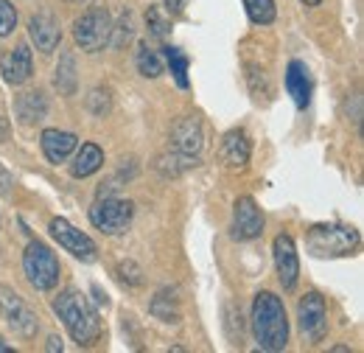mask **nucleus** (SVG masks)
<instances>
[{"instance_id":"obj_22","label":"nucleus","mask_w":364,"mask_h":353,"mask_svg":"<svg viewBox=\"0 0 364 353\" xmlns=\"http://www.w3.org/2000/svg\"><path fill=\"white\" fill-rule=\"evenodd\" d=\"M137 70H140V76H146V79H157V76H163V59H160V53L157 51H151L146 43L137 45Z\"/></svg>"},{"instance_id":"obj_13","label":"nucleus","mask_w":364,"mask_h":353,"mask_svg":"<svg viewBox=\"0 0 364 353\" xmlns=\"http://www.w3.org/2000/svg\"><path fill=\"white\" fill-rule=\"evenodd\" d=\"M171 146L182 152V154H191V157H199L202 149H205V135H202V124L196 118H180L174 127H171Z\"/></svg>"},{"instance_id":"obj_6","label":"nucleus","mask_w":364,"mask_h":353,"mask_svg":"<svg viewBox=\"0 0 364 353\" xmlns=\"http://www.w3.org/2000/svg\"><path fill=\"white\" fill-rule=\"evenodd\" d=\"M109 31H112V17L104 6H92L73 23V37L87 53H95L104 45H109Z\"/></svg>"},{"instance_id":"obj_24","label":"nucleus","mask_w":364,"mask_h":353,"mask_svg":"<svg viewBox=\"0 0 364 353\" xmlns=\"http://www.w3.org/2000/svg\"><path fill=\"white\" fill-rule=\"evenodd\" d=\"M163 56H166V62H168V68H171L177 85L185 90L188 88V56L182 53L180 48H174V45H166V48H163Z\"/></svg>"},{"instance_id":"obj_25","label":"nucleus","mask_w":364,"mask_h":353,"mask_svg":"<svg viewBox=\"0 0 364 353\" xmlns=\"http://www.w3.org/2000/svg\"><path fill=\"white\" fill-rule=\"evenodd\" d=\"M151 314L163 322H180V309H177V300L168 297V292H160L154 300H151Z\"/></svg>"},{"instance_id":"obj_10","label":"nucleus","mask_w":364,"mask_h":353,"mask_svg":"<svg viewBox=\"0 0 364 353\" xmlns=\"http://www.w3.org/2000/svg\"><path fill=\"white\" fill-rule=\"evenodd\" d=\"M264 233V214L255 205L252 196H238L232 208V238L235 241H252Z\"/></svg>"},{"instance_id":"obj_35","label":"nucleus","mask_w":364,"mask_h":353,"mask_svg":"<svg viewBox=\"0 0 364 353\" xmlns=\"http://www.w3.org/2000/svg\"><path fill=\"white\" fill-rule=\"evenodd\" d=\"M6 137H9V124H6L3 118H0V143H3Z\"/></svg>"},{"instance_id":"obj_18","label":"nucleus","mask_w":364,"mask_h":353,"mask_svg":"<svg viewBox=\"0 0 364 353\" xmlns=\"http://www.w3.org/2000/svg\"><path fill=\"white\" fill-rule=\"evenodd\" d=\"M48 115V101L40 90H31V93H23L17 98V118L23 124H37Z\"/></svg>"},{"instance_id":"obj_28","label":"nucleus","mask_w":364,"mask_h":353,"mask_svg":"<svg viewBox=\"0 0 364 353\" xmlns=\"http://www.w3.org/2000/svg\"><path fill=\"white\" fill-rule=\"evenodd\" d=\"M17 28V11L9 0H0V37H9Z\"/></svg>"},{"instance_id":"obj_31","label":"nucleus","mask_w":364,"mask_h":353,"mask_svg":"<svg viewBox=\"0 0 364 353\" xmlns=\"http://www.w3.org/2000/svg\"><path fill=\"white\" fill-rule=\"evenodd\" d=\"M11 188H14V179H11V174L0 166V196H9V194H11Z\"/></svg>"},{"instance_id":"obj_33","label":"nucleus","mask_w":364,"mask_h":353,"mask_svg":"<svg viewBox=\"0 0 364 353\" xmlns=\"http://www.w3.org/2000/svg\"><path fill=\"white\" fill-rule=\"evenodd\" d=\"M46 351H50V353L62 351V339H59V337H48V345H46Z\"/></svg>"},{"instance_id":"obj_27","label":"nucleus","mask_w":364,"mask_h":353,"mask_svg":"<svg viewBox=\"0 0 364 353\" xmlns=\"http://www.w3.org/2000/svg\"><path fill=\"white\" fill-rule=\"evenodd\" d=\"M132 37H135V23H132V14L124 11L121 20H118V26H112V31H109V45L112 48H124Z\"/></svg>"},{"instance_id":"obj_38","label":"nucleus","mask_w":364,"mask_h":353,"mask_svg":"<svg viewBox=\"0 0 364 353\" xmlns=\"http://www.w3.org/2000/svg\"><path fill=\"white\" fill-rule=\"evenodd\" d=\"M68 3H85V0H68Z\"/></svg>"},{"instance_id":"obj_3","label":"nucleus","mask_w":364,"mask_h":353,"mask_svg":"<svg viewBox=\"0 0 364 353\" xmlns=\"http://www.w3.org/2000/svg\"><path fill=\"white\" fill-rule=\"evenodd\" d=\"M306 247L317 258H342L353 255L359 247V230L348 224H317L306 236Z\"/></svg>"},{"instance_id":"obj_29","label":"nucleus","mask_w":364,"mask_h":353,"mask_svg":"<svg viewBox=\"0 0 364 353\" xmlns=\"http://www.w3.org/2000/svg\"><path fill=\"white\" fill-rule=\"evenodd\" d=\"M115 272H118V278H121L127 286H140V283H143V272H140V266H137L135 261H121Z\"/></svg>"},{"instance_id":"obj_14","label":"nucleus","mask_w":364,"mask_h":353,"mask_svg":"<svg viewBox=\"0 0 364 353\" xmlns=\"http://www.w3.org/2000/svg\"><path fill=\"white\" fill-rule=\"evenodd\" d=\"M28 34H31V43L37 45V51H43V53L56 51V45L62 40L59 23H56V17L48 14V11H40V14H34V17L28 20Z\"/></svg>"},{"instance_id":"obj_26","label":"nucleus","mask_w":364,"mask_h":353,"mask_svg":"<svg viewBox=\"0 0 364 353\" xmlns=\"http://www.w3.org/2000/svg\"><path fill=\"white\" fill-rule=\"evenodd\" d=\"M146 26H149V34L157 37V40H166L168 31H171V20L163 14L160 6H149V11H146Z\"/></svg>"},{"instance_id":"obj_2","label":"nucleus","mask_w":364,"mask_h":353,"mask_svg":"<svg viewBox=\"0 0 364 353\" xmlns=\"http://www.w3.org/2000/svg\"><path fill=\"white\" fill-rule=\"evenodd\" d=\"M53 311L59 314V320L70 331L73 342H79L82 348H90V345L98 342V337H101L98 311H95V306H92L79 289L59 292V297L53 300Z\"/></svg>"},{"instance_id":"obj_36","label":"nucleus","mask_w":364,"mask_h":353,"mask_svg":"<svg viewBox=\"0 0 364 353\" xmlns=\"http://www.w3.org/2000/svg\"><path fill=\"white\" fill-rule=\"evenodd\" d=\"M9 351H11V348H9V345H6L3 339H0V353H9Z\"/></svg>"},{"instance_id":"obj_34","label":"nucleus","mask_w":364,"mask_h":353,"mask_svg":"<svg viewBox=\"0 0 364 353\" xmlns=\"http://www.w3.org/2000/svg\"><path fill=\"white\" fill-rule=\"evenodd\" d=\"M92 292H95V300H98L101 306H107V303H109V300H107V295H101V289H98V286H92Z\"/></svg>"},{"instance_id":"obj_12","label":"nucleus","mask_w":364,"mask_h":353,"mask_svg":"<svg viewBox=\"0 0 364 353\" xmlns=\"http://www.w3.org/2000/svg\"><path fill=\"white\" fill-rule=\"evenodd\" d=\"M0 73H3V79L9 82V85H26L28 79H31V73H34V59H31V51H28V45H17V48H11L9 53H3V59H0Z\"/></svg>"},{"instance_id":"obj_21","label":"nucleus","mask_w":364,"mask_h":353,"mask_svg":"<svg viewBox=\"0 0 364 353\" xmlns=\"http://www.w3.org/2000/svg\"><path fill=\"white\" fill-rule=\"evenodd\" d=\"M53 85L59 88L62 95H76V85H79V76H76V56L70 51H65L59 56V65H56V76H53Z\"/></svg>"},{"instance_id":"obj_5","label":"nucleus","mask_w":364,"mask_h":353,"mask_svg":"<svg viewBox=\"0 0 364 353\" xmlns=\"http://www.w3.org/2000/svg\"><path fill=\"white\" fill-rule=\"evenodd\" d=\"M135 216V205L129 199H115V196H98L90 208V221L107 236H121L129 230Z\"/></svg>"},{"instance_id":"obj_17","label":"nucleus","mask_w":364,"mask_h":353,"mask_svg":"<svg viewBox=\"0 0 364 353\" xmlns=\"http://www.w3.org/2000/svg\"><path fill=\"white\" fill-rule=\"evenodd\" d=\"M222 160L232 172L247 169V163H250V140H247V135L241 132V130H232V132L225 135V140H222Z\"/></svg>"},{"instance_id":"obj_1","label":"nucleus","mask_w":364,"mask_h":353,"mask_svg":"<svg viewBox=\"0 0 364 353\" xmlns=\"http://www.w3.org/2000/svg\"><path fill=\"white\" fill-rule=\"evenodd\" d=\"M252 337L261 351H283L289 345V317L283 300L272 292H258L252 300Z\"/></svg>"},{"instance_id":"obj_32","label":"nucleus","mask_w":364,"mask_h":353,"mask_svg":"<svg viewBox=\"0 0 364 353\" xmlns=\"http://www.w3.org/2000/svg\"><path fill=\"white\" fill-rule=\"evenodd\" d=\"M182 9H185V0H166V11L168 14L177 17V14H182Z\"/></svg>"},{"instance_id":"obj_16","label":"nucleus","mask_w":364,"mask_h":353,"mask_svg":"<svg viewBox=\"0 0 364 353\" xmlns=\"http://www.w3.org/2000/svg\"><path fill=\"white\" fill-rule=\"evenodd\" d=\"M286 90H289L291 101L300 110L309 107V101H311V79H309V70H306V65L300 59H291L289 68H286Z\"/></svg>"},{"instance_id":"obj_4","label":"nucleus","mask_w":364,"mask_h":353,"mask_svg":"<svg viewBox=\"0 0 364 353\" xmlns=\"http://www.w3.org/2000/svg\"><path fill=\"white\" fill-rule=\"evenodd\" d=\"M23 272L37 292H50L59 283V261L43 241H31L23 253Z\"/></svg>"},{"instance_id":"obj_19","label":"nucleus","mask_w":364,"mask_h":353,"mask_svg":"<svg viewBox=\"0 0 364 353\" xmlns=\"http://www.w3.org/2000/svg\"><path fill=\"white\" fill-rule=\"evenodd\" d=\"M101 166H104V152H101V146H95V143H82V149H79V154H76V160H73V166H70V174L76 176V179H82V176L95 174Z\"/></svg>"},{"instance_id":"obj_20","label":"nucleus","mask_w":364,"mask_h":353,"mask_svg":"<svg viewBox=\"0 0 364 353\" xmlns=\"http://www.w3.org/2000/svg\"><path fill=\"white\" fill-rule=\"evenodd\" d=\"M193 166H199V157L182 154V152H177V149H171V152H166V154H160V157L154 160V169L166 176V179H168V176L185 174V172L193 169Z\"/></svg>"},{"instance_id":"obj_37","label":"nucleus","mask_w":364,"mask_h":353,"mask_svg":"<svg viewBox=\"0 0 364 353\" xmlns=\"http://www.w3.org/2000/svg\"><path fill=\"white\" fill-rule=\"evenodd\" d=\"M303 3H306V6H319L322 0H303Z\"/></svg>"},{"instance_id":"obj_9","label":"nucleus","mask_w":364,"mask_h":353,"mask_svg":"<svg viewBox=\"0 0 364 353\" xmlns=\"http://www.w3.org/2000/svg\"><path fill=\"white\" fill-rule=\"evenodd\" d=\"M50 236L59 241L62 250H68L73 258H82V261H95V241H92L87 233L76 230L68 219H53L50 221Z\"/></svg>"},{"instance_id":"obj_30","label":"nucleus","mask_w":364,"mask_h":353,"mask_svg":"<svg viewBox=\"0 0 364 353\" xmlns=\"http://www.w3.org/2000/svg\"><path fill=\"white\" fill-rule=\"evenodd\" d=\"M87 107H90L92 115H107L109 112V90H92L90 98H87Z\"/></svg>"},{"instance_id":"obj_11","label":"nucleus","mask_w":364,"mask_h":353,"mask_svg":"<svg viewBox=\"0 0 364 353\" xmlns=\"http://www.w3.org/2000/svg\"><path fill=\"white\" fill-rule=\"evenodd\" d=\"M274 269H277V278H280V286L283 289H294L297 286V278H300V258H297V247H294V238L280 233L274 238Z\"/></svg>"},{"instance_id":"obj_15","label":"nucleus","mask_w":364,"mask_h":353,"mask_svg":"<svg viewBox=\"0 0 364 353\" xmlns=\"http://www.w3.org/2000/svg\"><path fill=\"white\" fill-rule=\"evenodd\" d=\"M40 143H43V154L48 157V163L59 166V163H65L76 152L79 137L73 132H62V130H46L43 137H40Z\"/></svg>"},{"instance_id":"obj_8","label":"nucleus","mask_w":364,"mask_h":353,"mask_svg":"<svg viewBox=\"0 0 364 353\" xmlns=\"http://www.w3.org/2000/svg\"><path fill=\"white\" fill-rule=\"evenodd\" d=\"M297 320H300V331L311 339L322 342L325 331H328V309H325V297L319 292H309L300 306H297Z\"/></svg>"},{"instance_id":"obj_23","label":"nucleus","mask_w":364,"mask_h":353,"mask_svg":"<svg viewBox=\"0 0 364 353\" xmlns=\"http://www.w3.org/2000/svg\"><path fill=\"white\" fill-rule=\"evenodd\" d=\"M244 9L255 26H269L274 23V14H277L274 0H244Z\"/></svg>"},{"instance_id":"obj_7","label":"nucleus","mask_w":364,"mask_h":353,"mask_svg":"<svg viewBox=\"0 0 364 353\" xmlns=\"http://www.w3.org/2000/svg\"><path fill=\"white\" fill-rule=\"evenodd\" d=\"M0 314H3L6 325H9L17 337L31 339V337L37 334V328H40L37 314L28 309V303H26L14 289H9V286H0Z\"/></svg>"}]
</instances>
